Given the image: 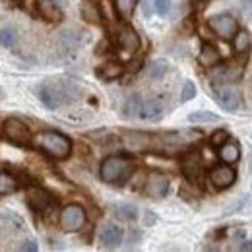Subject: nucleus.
Returning <instances> with one entry per match:
<instances>
[{"instance_id":"26","label":"nucleus","mask_w":252,"mask_h":252,"mask_svg":"<svg viewBox=\"0 0 252 252\" xmlns=\"http://www.w3.org/2000/svg\"><path fill=\"white\" fill-rule=\"evenodd\" d=\"M123 74V66L119 63H107L97 70V76L103 80H117Z\"/></svg>"},{"instance_id":"37","label":"nucleus","mask_w":252,"mask_h":252,"mask_svg":"<svg viewBox=\"0 0 252 252\" xmlns=\"http://www.w3.org/2000/svg\"><path fill=\"white\" fill-rule=\"evenodd\" d=\"M0 97H2V90H0Z\"/></svg>"},{"instance_id":"7","label":"nucleus","mask_w":252,"mask_h":252,"mask_svg":"<svg viewBox=\"0 0 252 252\" xmlns=\"http://www.w3.org/2000/svg\"><path fill=\"white\" fill-rule=\"evenodd\" d=\"M235 181H237V171H235L233 165H227V163L214 167L212 173H210V183L216 190L229 189V187L235 185Z\"/></svg>"},{"instance_id":"4","label":"nucleus","mask_w":252,"mask_h":252,"mask_svg":"<svg viewBox=\"0 0 252 252\" xmlns=\"http://www.w3.org/2000/svg\"><path fill=\"white\" fill-rule=\"evenodd\" d=\"M86 221H88V214H86V210L80 204H68V206H64L63 212H61V218H59V223H61L63 231H66V233L82 231L84 225H86Z\"/></svg>"},{"instance_id":"9","label":"nucleus","mask_w":252,"mask_h":252,"mask_svg":"<svg viewBox=\"0 0 252 252\" xmlns=\"http://www.w3.org/2000/svg\"><path fill=\"white\" fill-rule=\"evenodd\" d=\"M117 49H119V53L125 59H130L140 49V37H138V33L134 32L132 28H123L119 32V35H117Z\"/></svg>"},{"instance_id":"34","label":"nucleus","mask_w":252,"mask_h":252,"mask_svg":"<svg viewBox=\"0 0 252 252\" xmlns=\"http://www.w3.org/2000/svg\"><path fill=\"white\" fill-rule=\"evenodd\" d=\"M18 4H20L22 8H26V10H28L30 14H33V16L37 14V12H35V10H37V0H20Z\"/></svg>"},{"instance_id":"22","label":"nucleus","mask_w":252,"mask_h":252,"mask_svg":"<svg viewBox=\"0 0 252 252\" xmlns=\"http://www.w3.org/2000/svg\"><path fill=\"white\" fill-rule=\"evenodd\" d=\"M59 45L64 53H74L80 47V35L76 32H64L59 37Z\"/></svg>"},{"instance_id":"31","label":"nucleus","mask_w":252,"mask_h":252,"mask_svg":"<svg viewBox=\"0 0 252 252\" xmlns=\"http://www.w3.org/2000/svg\"><path fill=\"white\" fill-rule=\"evenodd\" d=\"M196 97V86L192 84V82H185V86H183V90H181V101H190V99H194Z\"/></svg>"},{"instance_id":"6","label":"nucleus","mask_w":252,"mask_h":252,"mask_svg":"<svg viewBox=\"0 0 252 252\" xmlns=\"http://www.w3.org/2000/svg\"><path fill=\"white\" fill-rule=\"evenodd\" d=\"M210 30L221 39H231L235 33L239 32V20L231 14H216L208 20Z\"/></svg>"},{"instance_id":"14","label":"nucleus","mask_w":252,"mask_h":252,"mask_svg":"<svg viewBox=\"0 0 252 252\" xmlns=\"http://www.w3.org/2000/svg\"><path fill=\"white\" fill-rule=\"evenodd\" d=\"M28 204H30V208H32L33 212L45 214V212H49V210L53 208L55 198H53V194H49L47 190L32 189L30 190V194H28Z\"/></svg>"},{"instance_id":"27","label":"nucleus","mask_w":252,"mask_h":252,"mask_svg":"<svg viewBox=\"0 0 252 252\" xmlns=\"http://www.w3.org/2000/svg\"><path fill=\"white\" fill-rule=\"evenodd\" d=\"M167 72H169V63L167 61H154V63L150 64L148 76L152 80H161V78H165Z\"/></svg>"},{"instance_id":"29","label":"nucleus","mask_w":252,"mask_h":252,"mask_svg":"<svg viewBox=\"0 0 252 252\" xmlns=\"http://www.w3.org/2000/svg\"><path fill=\"white\" fill-rule=\"evenodd\" d=\"M189 121L190 123H216L220 121V117L212 111H194L189 115Z\"/></svg>"},{"instance_id":"13","label":"nucleus","mask_w":252,"mask_h":252,"mask_svg":"<svg viewBox=\"0 0 252 252\" xmlns=\"http://www.w3.org/2000/svg\"><path fill=\"white\" fill-rule=\"evenodd\" d=\"M123 239H125V231L117 223L105 225L99 233V243H101L103 249H117V247H121Z\"/></svg>"},{"instance_id":"28","label":"nucleus","mask_w":252,"mask_h":252,"mask_svg":"<svg viewBox=\"0 0 252 252\" xmlns=\"http://www.w3.org/2000/svg\"><path fill=\"white\" fill-rule=\"evenodd\" d=\"M16 41H18V33H16L14 28L6 26V28L0 30V45H2V47L12 49V47H16Z\"/></svg>"},{"instance_id":"2","label":"nucleus","mask_w":252,"mask_h":252,"mask_svg":"<svg viewBox=\"0 0 252 252\" xmlns=\"http://www.w3.org/2000/svg\"><path fill=\"white\" fill-rule=\"evenodd\" d=\"M35 146L57 161L68 159L72 154V140L59 130H45V132L37 134Z\"/></svg>"},{"instance_id":"39","label":"nucleus","mask_w":252,"mask_h":252,"mask_svg":"<svg viewBox=\"0 0 252 252\" xmlns=\"http://www.w3.org/2000/svg\"><path fill=\"white\" fill-rule=\"evenodd\" d=\"M59 2H64V0H59Z\"/></svg>"},{"instance_id":"38","label":"nucleus","mask_w":252,"mask_h":252,"mask_svg":"<svg viewBox=\"0 0 252 252\" xmlns=\"http://www.w3.org/2000/svg\"><path fill=\"white\" fill-rule=\"evenodd\" d=\"M196 2H202V0H196Z\"/></svg>"},{"instance_id":"3","label":"nucleus","mask_w":252,"mask_h":252,"mask_svg":"<svg viewBox=\"0 0 252 252\" xmlns=\"http://www.w3.org/2000/svg\"><path fill=\"white\" fill-rule=\"evenodd\" d=\"M37 97L49 111H57L59 107L66 105L70 99L80 97V90L74 86L61 88V86H53V84H41V86H37Z\"/></svg>"},{"instance_id":"35","label":"nucleus","mask_w":252,"mask_h":252,"mask_svg":"<svg viewBox=\"0 0 252 252\" xmlns=\"http://www.w3.org/2000/svg\"><path fill=\"white\" fill-rule=\"evenodd\" d=\"M20 251L22 252H37V245H35L33 241H24V243L20 245Z\"/></svg>"},{"instance_id":"32","label":"nucleus","mask_w":252,"mask_h":252,"mask_svg":"<svg viewBox=\"0 0 252 252\" xmlns=\"http://www.w3.org/2000/svg\"><path fill=\"white\" fill-rule=\"evenodd\" d=\"M140 241H142V231H138V229L134 231V229H132V231L128 233V239H126V247H128V249H132V247H134V245H138Z\"/></svg>"},{"instance_id":"5","label":"nucleus","mask_w":252,"mask_h":252,"mask_svg":"<svg viewBox=\"0 0 252 252\" xmlns=\"http://www.w3.org/2000/svg\"><path fill=\"white\" fill-rule=\"evenodd\" d=\"M2 134L16 146H32V130L20 119H6L2 125Z\"/></svg>"},{"instance_id":"10","label":"nucleus","mask_w":252,"mask_h":252,"mask_svg":"<svg viewBox=\"0 0 252 252\" xmlns=\"http://www.w3.org/2000/svg\"><path fill=\"white\" fill-rule=\"evenodd\" d=\"M214 95H216L220 107L227 113H235L243 105V97L233 88H214Z\"/></svg>"},{"instance_id":"25","label":"nucleus","mask_w":252,"mask_h":252,"mask_svg":"<svg viewBox=\"0 0 252 252\" xmlns=\"http://www.w3.org/2000/svg\"><path fill=\"white\" fill-rule=\"evenodd\" d=\"M18 190V179L10 173H0V196H8L14 194Z\"/></svg>"},{"instance_id":"33","label":"nucleus","mask_w":252,"mask_h":252,"mask_svg":"<svg viewBox=\"0 0 252 252\" xmlns=\"http://www.w3.org/2000/svg\"><path fill=\"white\" fill-rule=\"evenodd\" d=\"M154 6H156L159 16H165V14H169V10H171V2H169V0H154Z\"/></svg>"},{"instance_id":"24","label":"nucleus","mask_w":252,"mask_h":252,"mask_svg":"<svg viewBox=\"0 0 252 252\" xmlns=\"http://www.w3.org/2000/svg\"><path fill=\"white\" fill-rule=\"evenodd\" d=\"M113 4H115V10H117V16L126 22V20L132 18L138 0H113Z\"/></svg>"},{"instance_id":"1","label":"nucleus","mask_w":252,"mask_h":252,"mask_svg":"<svg viewBox=\"0 0 252 252\" xmlns=\"http://www.w3.org/2000/svg\"><path fill=\"white\" fill-rule=\"evenodd\" d=\"M134 169H136V165L132 159L125 158V156H109V158L103 159V163L99 167V175H101L103 183L123 187L132 177Z\"/></svg>"},{"instance_id":"8","label":"nucleus","mask_w":252,"mask_h":252,"mask_svg":"<svg viewBox=\"0 0 252 252\" xmlns=\"http://www.w3.org/2000/svg\"><path fill=\"white\" fill-rule=\"evenodd\" d=\"M216 68V66H214ZM243 66H235V64H225L220 66L212 72V82L218 86H231L243 80Z\"/></svg>"},{"instance_id":"17","label":"nucleus","mask_w":252,"mask_h":252,"mask_svg":"<svg viewBox=\"0 0 252 252\" xmlns=\"http://www.w3.org/2000/svg\"><path fill=\"white\" fill-rule=\"evenodd\" d=\"M165 113V105L161 99H148L142 103V113H140V119L144 121H159Z\"/></svg>"},{"instance_id":"12","label":"nucleus","mask_w":252,"mask_h":252,"mask_svg":"<svg viewBox=\"0 0 252 252\" xmlns=\"http://www.w3.org/2000/svg\"><path fill=\"white\" fill-rule=\"evenodd\" d=\"M181 169H183V175L187 177V181H190V183H200L204 165H202V159H200V156L196 152H190V154H187L183 158Z\"/></svg>"},{"instance_id":"19","label":"nucleus","mask_w":252,"mask_h":252,"mask_svg":"<svg viewBox=\"0 0 252 252\" xmlns=\"http://www.w3.org/2000/svg\"><path fill=\"white\" fill-rule=\"evenodd\" d=\"M142 97L138 94L130 95L125 101V107H123V115L126 119H140V113H142Z\"/></svg>"},{"instance_id":"20","label":"nucleus","mask_w":252,"mask_h":252,"mask_svg":"<svg viewBox=\"0 0 252 252\" xmlns=\"http://www.w3.org/2000/svg\"><path fill=\"white\" fill-rule=\"evenodd\" d=\"M82 18L88 24H101V8L95 0H84L82 4Z\"/></svg>"},{"instance_id":"36","label":"nucleus","mask_w":252,"mask_h":252,"mask_svg":"<svg viewBox=\"0 0 252 252\" xmlns=\"http://www.w3.org/2000/svg\"><path fill=\"white\" fill-rule=\"evenodd\" d=\"M146 221H148V223H150V221H156V218H154V216H150V214H148V216H146Z\"/></svg>"},{"instance_id":"23","label":"nucleus","mask_w":252,"mask_h":252,"mask_svg":"<svg viewBox=\"0 0 252 252\" xmlns=\"http://www.w3.org/2000/svg\"><path fill=\"white\" fill-rule=\"evenodd\" d=\"M115 218L119 221H136L138 220V208L134 204H119V206H115Z\"/></svg>"},{"instance_id":"15","label":"nucleus","mask_w":252,"mask_h":252,"mask_svg":"<svg viewBox=\"0 0 252 252\" xmlns=\"http://www.w3.org/2000/svg\"><path fill=\"white\" fill-rule=\"evenodd\" d=\"M37 10L39 16L49 24H61L64 18L61 6L55 0H37Z\"/></svg>"},{"instance_id":"16","label":"nucleus","mask_w":252,"mask_h":252,"mask_svg":"<svg viewBox=\"0 0 252 252\" xmlns=\"http://www.w3.org/2000/svg\"><path fill=\"white\" fill-rule=\"evenodd\" d=\"M218 156H220L221 163L235 165L241 159V146H239V142H233V140L223 142L220 148H218Z\"/></svg>"},{"instance_id":"30","label":"nucleus","mask_w":252,"mask_h":252,"mask_svg":"<svg viewBox=\"0 0 252 252\" xmlns=\"http://www.w3.org/2000/svg\"><path fill=\"white\" fill-rule=\"evenodd\" d=\"M229 140V132L227 130H223V128H220V130H216L214 134H212V138H210V144L214 146V148H220L223 142H227Z\"/></svg>"},{"instance_id":"11","label":"nucleus","mask_w":252,"mask_h":252,"mask_svg":"<svg viewBox=\"0 0 252 252\" xmlns=\"http://www.w3.org/2000/svg\"><path fill=\"white\" fill-rule=\"evenodd\" d=\"M146 194L150 198H163L167 196L169 192V177L165 173H159V171H152L146 179Z\"/></svg>"},{"instance_id":"21","label":"nucleus","mask_w":252,"mask_h":252,"mask_svg":"<svg viewBox=\"0 0 252 252\" xmlns=\"http://www.w3.org/2000/svg\"><path fill=\"white\" fill-rule=\"evenodd\" d=\"M231 39H233V49H235V53H239V55L249 53L251 43H252V37L247 30H239V32L231 37Z\"/></svg>"},{"instance_id":"18","label":"nucleus","mask_w":252,"mask_h":252,"mask_svg":"<svg viewBox=\"0 0 252 252\" xmlns=\"http://www.w3.org/2000/svg\"><path fill=\"white\" fill-rule=\"evenodd\" d=\"M198 61H200L202 66H206V68H214V66H218L221 63V55L212 43H204L202 49H200Z\"/></svg>"}]
</instances>
